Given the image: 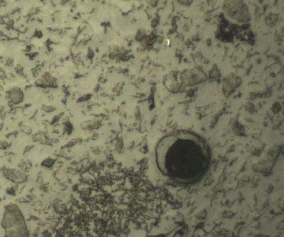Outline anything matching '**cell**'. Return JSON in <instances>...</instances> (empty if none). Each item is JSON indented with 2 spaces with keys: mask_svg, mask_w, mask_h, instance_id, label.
<instances>
[{
  "mask_svg": "<svg viewBox=\"0 0 284 237\" xmlns=\"http://www.w3.org/2000/svg\"><path fill=\"white\" fill-rule=\"evenodd\" d=\"M210 151L200 136L180 132L164 137L156 149L157 165L166 175L198 174L210 164Z\"/></svg>",
  "mask_w": 284,
  "mask_h": 237,
  "instance_id": "1",
  "label": "cell"
}]
</instances>
